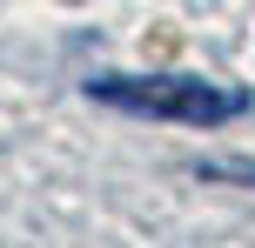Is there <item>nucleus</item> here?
<instances>
[{
  "label": "nucleus",
  "mask_w": 255,
  "mask_h": 248,
  "mask_svg": "<svg viewBox=\"0 0 255 248\" xmlns=\"http://www.w3.org/2000/svg\"><path fill=\"white\" fill-rule=\"evenodd\" d=\"M88 94L101 107L175 121V128H222V121H235L249 107L242 87H215V81H202V74H94Z\"/></svg>",
  "instance_id": "1"
}]
</instances>
